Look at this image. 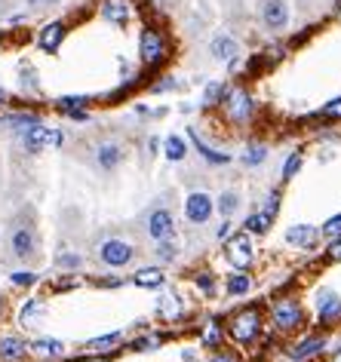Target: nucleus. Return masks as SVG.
I'll list each match as a JSON object with an SVG mask.
<instances>
[{
    "instance_id": "864d4df0",
    "label": "nucleus",
    "mask_w": 341,
    "mask_h": 362,
    "mask_svg": "<svg viewBox=\"0 0 341 362\" xmlns=\"http://www.w3.org/2000/svg\"><path fill=\"white\" fill-rule=\"evenodd\" d=\"M68 120H74V123H89L93 120V114H89V108H80V111H68Z\"/></svg>"
},
{
    "instance_id": "1a4fd4ad",
    "label": "nucleus",
    "mask_w": 341,
    "mask_h": 362,
    "mask_svg": "<svg viewBox=\"0 0 341 362\" xmlns=\"http://www.w3.org/2000/svg\"><path fill=\"white\" fill-rule=\"evenodd\" d=\"M89 163H93L96 172L111 175V172H117V169L126 163V148H123L117 138H104V142H98L96 148H93V157H89Z\"/></svg>"
},
{
    "instance_id": "cd10ccee",
    "label": "nucleus",
    "mask_w": 341,
    "mask_h": 362,
    "mask_svg": "<svg viewBox=\"0 0 341 362\" xmlns=\"http://www.w3.org/2000/svg\"><path fill=\"white\" fill-rule=\"evenodd\" d=\"M225 292L231 298H243V295L252 292V276H249V271H234L225 280Z\"/></svg>"
},
{
    "instance_id": "f257e3e1",
    "label": "nucleus",
    "mask_w": 341,
    "mask_h": 362,
    "mask_svg": "<svg viewBox=\"0 0 341 362\" xmlns=\"http://www.w3.org/2000/svg\"><path fill=\"white\" fill-rule=\"evenodd\" d=\"M6 249L10 255L19 261V264H34L41 258V230H37L34 218L25 221L16 218L10 221V230H6Z\"/></svg>"
},
{
    "instance_id": "a211bd4d",
    "label": "nucleus",
    "mask_w": 341,
    "mask_h": 362,
    "mask_svg": "<svg viewBox=\"0 0 341 362\" xmlns=\"http://www.w3.org/2000/svg\"><path fill=\"white\" fill-rule=\"evenodd\" d=\"M31 357V344L19 335H0V362H25Z\"/></svg>"
},
{
    "instance_id": "9d476101",
    "label": "nucleus",
    "mask_w": 341,
    "mask_h": 362,
    "mask_svg": "<svg viewBox=\"0 0 341 362\" xmlns=\"http://www.w3.org/2000/svg\"><path fill=\"white\" fill-rule=\"evenodd\" d=\"M225 258L234 271H249L255 264V246L246 230H237V234H231L225 240Z\"/></svg>"
},
{
    "instance_id": "0e129e2a",
    "label": "nucleus",
    "mask_w": 341,
    "mask_h": 362,
    "mask_svg": "<svg viewBox=\"0 0 341 362\" xmlns=\"http://www.w3.org/2000/svg\"><path fill=\"white\" fill-rule=\"evenodd\" d=\"M3 41H6V31H3V28H0V43H3Z\"/></svg>"
},
{
    "instance_id": "e433bc0d",
    "label": "nucleus",
    "mask_w": 341,
    "mask_h": 362,
    "mask_svg": "<svg viewBox=\"0 0 341 362\" xmlns=\"http://www.w3.org/2000/svg\"><path fill=\"white\" fill-rule=\"evenodd\" d=\"M163 341H166V335L151 332V335H142V338H135L133 344H129V350H133V353H151V350H157V347H163Z\"/></svg>"
},
{
    "instance_id": "6e6d98bb",
    "label": "nucleus",
    "mask_w": 341,
    "mask_h": 362,
    "mask_svg": "<svg viewBox=\"0 0 341 362\" xmlns=\"http://www.w3.org/2000/svg\"><path fill=\"white\" fill-rule=\"evenodd\" d=\"M12 102V95H10V89L6 87H0V108H6V104Z\"/></svg>"
},
{
    "instance_id": "b1692460",
    "label": "nucleus",
    "mask_w": 341,
    "mask_h": 362,
    "mask_svg": "<svg viewBox=\"0 0 341 362\" xmlns=\"http://www.w3.org/2000/svg\"><path fill=\"white\" fill-rule=\"evenodd\" d=\"M267 157H271V144L267 142H249L237 160L243 163L246 169H258V166H265L267 163Z\"/></svg>"
},
{
    "instance_id": "7ed1b4c3",
    "label": "nucleus",
    "mask_w": 341,
    "mask_h": 362,
    "mask_svg": "<svg viewBox=\"0 0 341 362\" xmlns=\"http://www.w3.org/2000/svg\"><path fill=\"white\" fill-rule=\"evenodd\" d=\"M219 108L225 111V117H228V123H231V126H249V123L255 120V111H258V104H255L252 92H249L243 83H234V87L225 89V98H221Z\"/></svg>"
},
{
    "instance_id": "58836bf2",
    "label": "nucleus",
    "mask_w": 341,
    "mask_h": 362,
    "mask_svg": "<svg viewBox=\"0 0 341 362\" xmlns=\"http://www.w3.org/2000/svg\"><path fill=\"white\" fill-rule=\"evenodd\" d=\"M301 166H305V154H301V150H292V154L286 157L283 169H280V179H283V184H286V181H292L295 175L301 172Z\"/></svg>"
},
{
    "instance_id": "e2e57ef3",
    "label": "nucleus",
    "mask_w": 341,
    "mask_h": 362,
    "mask_svg": "<svg viewBox=\"0 0 341 362\" xmlns=\"http://www.w3.org/2000/svg\"><path fill=\"white\" fill-rule=\"evenodd\" d=\"M3 310H6V298L0 295V317H3Z\"/></svg>"
},
{
    "instance_id": "79ce46f5",
    "label": "nucleus",
    "mask_w": 341,
    "mask_h": 362,
    "mask_svg": "<svg viewBox=\"0 0 341 362\" xmlns=\"http://www.w3.org/2000/svg\"><path fill=\"white\" fill-rule=\"evenodd\" d=\"M280 203H283V190H280V188H271V190H267V196H265V203H261V212L271 215V218L277 221V215H280Z\"/></svg>"
},
{
    "instance_id": "3c124183",
    "label": "nucleus",
    "mask_w": 341,
    "mask_h": 362,
    "mask_svg": "<svg viewBox=\"0 0 341 362\" xmlns=\"http://www.w3.org/2000/svg\"><path fill=\"white\" fill-rule=\"evenodd\" d=\"M206 362H240V357H237V353H231V350H221V347H219V350H215V353H212V357H209Z\"/></svg>"
},
{
    "instance_id": "4be33fe9",
    "label": "nucleus",
    "mask_w": 341,
    "mask_h": 362,
    "mask_svg": "<svg viewBox=\"0 0 341 362\" xmlns=\"http://www.w3.org/2000/svg\"><path fill=\"white\" fill-rule=\"evenodd\" d=\"M34 123H41V114H37V111H6V114H0V129H3V133H12V135L34 126Z\"/></svg>"
},
{
    "instance_id": "473e14b6",
    "label": "nucleus",
    "mask_w": 341,
    "mask_h": 362,
    "mask_svg": "<svg viewBox=\"0 0 341 362\" xmlns=\"http://www.w3.org/2000/svg\"><path fill=\"white\" fill-rule=\"evenodd\" d=\"M43 313H47V301H43V298H28L22 307H19V322H22V326H28V322L41 319Z\"/></svg>"
},
{
    "instance_id": "72a5a7b5",
    "label": "nucleus",
    "mask_w": 341,
    "mask_h": 362,
    "mask_svg": "<svg viewBox=\"0 0 341 362\" xmlns=\"http://www.w3.org/2000/svg\"><path fill=\"white\" fill-rule=\"evenodd\" d=\"M89 104H93L89 95H62V98H56L52 108H56L58 114H68V111H80V108H89Z\"/></svg>"
},
{
    "instance_id": "f3484780",
    "label": "nucleus",
    "mask_w": 341,
    "mask_h": 362,
    "mask_svg": "<svg viewBox=\"0 0 341 362\" xmlns=\"http://www.w3.org/2000/svg\"><path fill=\"white\" fill-rule=\"evenodd\" d=\"M326 347H329V338H326V335H307V338H301L298 344H292L289 350H286V357L292 362H307V359L320 357Z\"/></svg>"
},
{
    "instance_id": "ddd939ff",
    "label": "nucleus",
    "mask_w": 341,
    "mask_h": 362,
    "mask_svg": "<svg viewBox=\"0 0 341 362\" xmlns=\"http://www.w3.org/2000/svg\"><path fill=\"white\" fill-rule=\"evenodd\" d=\"M135 0H98V16L102 22L114 25V28H126L135 16Z\"/></svg>"
},
{
    "instance_id": "423d86ee",
    "label": "nucleus",
    "mask_w": 341,
    "mask_h": 362,
    "mask_svg": "<svg viewBox=\"0 0 341 362\" xmlns=\"http://www.w3.org/2000/svg\"><path fill=\"white\" fill-rule=\"evenodd\" d=\"M16 142L19 148L25 150L28 157H37L43 154L47 148H62L65 144V133L58 126H50V123H34V126L22 129V133H16Z\"/></svg>"
},
{
    "instance_id": "2eb2a0df",
    "label": "nucleus",
    "mask_w": 341,
    "mask_h": 362,
    "mask_svg": "<svg viewBox=\"0 0 341 362\" xmlns=\"http://www.w3.org/2000/svg\"><path fill=\"white\" fill-rule=\"evenodd\" d=\"M314 310H317L320 326H336L341 319V295L332 292V289H320L314 295Z\"/></svg>"
},
{
    "instance_id": "f704fd0d",
    "label": "nucleus",
    "mask_w": 341,
    "mask_h": 362,
    "mask_svg": "<svg viewBox=\"0 0 341 362\" xmlns=\"http://www.w3.org/2000/svg\"><path fill=\"white\" fill-rule=\"evenodd\" d=\"M225 89H228V83H225V80H212V83H206V89H203V108H219L221 98H225Z\"/></svg>"
},
{
    "instance_id": "39448f33",
    "label": "nucleus",
    "mask_w": 341,
    "mask_h": 362,
    "mask_svg": "<svg viewBox=\"0 0 341 362\" xmlns=\"http://www.w3.org/2000/svg\"><path fill=\"white\" fill-rule=\"evenodd\" d=\"M271 326L277 328L280 335H292V332H301L307 326V310L295 295H283L271 304Z\"/></svg>"
},
{
    "instance_id": "8fccbe9b",
    "label": "nucleus",
    "mask_w": 341,
    "mask_h": 362,
    "mask_svg": "<svg viewBox=\"0 0 341 362\" xmlns=\"http://www.w3.org/2000/svg\"><path fill=\"white\" fill-rule=\"evenodd\" d=\"M329 264H338L341 261V236H332L329 240V246H326V255H323Z\"/></svg>"
},
{
    "instance_id": "f8f14e48",
    "label": "nucleus",
    "mask_w": 341,
    "mask_h": 362,
    "mask_svg": "<svg viewBox=\"0 0 341 362\" xmlns=\"http://www.w3.org/2000/svg\"><path fill=\"white\" fill-rule=\"evenodd\" d=\"M258 19H261V28L271 31V34H283L286 28H289V3L286 0H265L258 10Z\"/></svg>"
},
{
    "instance_id": "a19ab883",
    "label": "nucleus",
    "mask_w": 341,
    "mask_h": 362,
    "mask_svg": "<svg viewBox=\"0 0 341 362\" xmlns=\"http://www.w3.org/2000/svg\"><path fill=\"white\" fill-rule=\"evenodd\" d=\"M37 282H41V276H37L34 271H28V267L10 273V286L12 289H31V286H37Z\"/></svg>"
},
{
    "instance_id": "20e7f679",
    "label": "nucleus",
    "mask_w": 341,
    "mask_h": 362,
    "mask_svg": "<svg viewBox=\"0 0 341 362\" xmlns=\"http://www.w3.org/2000/svg\"><path fill=\"white\" fill-rule=\"evenodd\" d=\"M261 332H265V317H261L258 307H243V310L234 313V317L228 319V326H225V335L237 347L255 344V341L261 338Z\"/></svg>"
},
{
    "instance_id": "4468645a",
    "label": "nucleus",
    "mask_w": 341,
    "mask_h": 362,
    "mask_svg": "<svg viewBox=\"0 0 341 362\" xmlns=\"http://www.w3.org/2000/svg\"><path fill=\"white\" fill-rule=\"evenodd\" d=\"M65 37H68V22L65 19H52V22H43L41 31H37V49L47 52V56H56L58 49H62Z\"/></svg>"
},
{
    "instance_id": "052dcab7",
    "label": "nucleus",
    "mask_w": 341,
    "mask_h": 362,
    "mask_svg": "<svg viewBox=\"0 0 341 362\" xmlns=\"http://www.w3.org/2000/svg\"><path fill=\"white\" fill-rule=\"evenodd\" d=\"M182 359H185V362H197V357H194V350H185V353H182Z\"/></svg>"
},
{
    "instance_id": "f03ea898",
    "label": "nucleus",
    "mask_w": 341,
    "mask_h": 362,
    "mask_svg": "<svg viewBox=\"0 0 341 362\" xmlns=\"http://www.w3.org/2000/svg\"><path fill=\"white\" fill-rule=\"evenodd\" d=\"M173 58V41L163 28L157 25H145L139 34V65L145 71H157Z\"/></svg>"
},
{
    "instance_id": "37998d69",
    "label": "nucleus",
    "mask_w": 341,
    "mask_h": 362,
    "mask_svg": "<svg viewBox=\"0 0 341 362\" xmlns=\"http://www.w3.org/2000/svg\"><path fill=\"white\" fill-rule=\"evenodd\" d=\"M182 83H179V77H173V74H163V77H157L154 83H148V92H154V95H163V92H175Z\"/></svg>"
},
{
    "instance_id": "c9c22d12",
    "label": "nucleus",
    "mask_w": 341,
    "mask_h": 362,
    "mask_svg": "<svg viewBox=\"0 0 341 362\" xmlns=\"http://www.w3.org/2000/svg\"><path fill=\"white\" fill-rule=\"evenodd\" d=\"M194 286L200 295H206V298H212L215 292H219V280H215L212 271H197L194 273Z\"/></svg>"
},
{
    "instance_id": "bb28decb",
    "label": "nucleus",
    "mask_w": 341,
    "mask_h": 362,
    "mask_svg": "<svg viewBox=\"0 0 341 362\" xmlns=\"http://www.w3.org/2000/svg\"><path fill=\"white\" fill-rule=\"evenodd\" d=\"M240 206H243L240 190H221V194L215 196V212H219L221 218H234V215L240 212Z\"/></svg>"
},
{
    "instance_id": "6e6552de",
    "label": "nucleus",
    "mask_w": 341,
    "mask_h": 362,
    "mask_svg": "<svg viewBox=\"0 0 341 362\" xmlns=\"http://www.w3.org/2000/svg\"><path fill=\"white\" fill-rule=\"evenodd\" d=\"M142 234H145L151 242L175 240V212L166 203H154V206L142 215Z\"/></svg>"
},
{
    "instance_id": "4c0bfd02",
    "label": "nucleus",
    "mask_w": 341,
    "mask_h": 362,
    "mask_svg": "<svg viewBox=\"0 0 341 362\" xmlns=\"http://www.w3.org/2000/svg\"><path fill=\"white\" fill-rule=\"evenodd\" d=\"M154 258L160 264H173L179 258V242L175 240H163V242H154Z\"/></svg>"
},
{
    "instance_id": "5fc2aeb1",
    "label": "nucleus",
    "mask_w": 341,
    "mask_h": 362,
    "mask_svg": "<svg viewBox=\"0 0 341 362\" xmlns=\"http://www.w3.org/2000/svg\"><path fill=\"white\" fill-rule=\"evenodd\" d=\"M80 362H111V353H89V357H83Z\"/></svg>"
},
{
    "instance_id": "c85d7f7f",
    "label": "nucleus",
    "mask_w": 341,
    "mask_h": 362,
    "mask_svg": "<svg viewBox=\"0 0 341 362\" xmlns=\"http://www.w3.org/2000/svg\"><path fill=\"white\" fill-rule=\"evenodd\" d=\"M120 341H123V332L117 328V332H108V335H102V338H93V341H87V353H111L114 357V347H120Z\"/></svg>"
},
{
    "instance_id": "412c9836",
    "label": "nucleus",
    "mask_w": 341,
    "mask_h": 362,
    "mask_svg": "<svg viewBox=\"0 0 341 362\" xmlns=\"http://www.w3.org/2000/svg\"><path fill=\"white\" fill-rule=\"evenodd\" d=\"M286 242L295 249H301V252H311V249H317L320 242V227L314 225H292L286 230Z\"/></svg>"
},
{
    "instance_id": "6ab92c4d",
    "label": "nucleus",
    "mask_w": 341,
    "mask_h": 362,
    "mask_svg": "<svg viewBox=\"0 0 341 362\" xmlns=\"http://www.w3.org/2000/svg\"><path fill=\"white\" fill-rule=\"evenodd\" d=\"M209 56L215 58V62H234V58H240V41L234 34H215L212 41H209Z\"/></svg>"
},
{
    "instance_id": "a18cd8bd",
    "label": "nucleus",
    "mask_w": 341,
    "mask_h": 362,
    "mask_svg": "<svg viewBox=\"0 0 341 362\" xmlns=\"http://www.w3.org/2000/svg\"><path fill=\"white\" fill-rule=\"evenodd\" d=\"M80 286H83V276H74V273H65L62 280H52L50 282V289H52V292H58V295L71 292V289H80Z\"/></svg>"
},
{
    "instance_id": "4d7b16f0",
    "label": "nucleus",
    "mask_w": 341,
    "mask_h": 362,
    "mask_svg": "<svg viewBox=\"0 0 341 362\" xmlns=\"http://www.w3.org/2000/svg\"><path fill=\"white\" fill-rule=\"evenodd\" d=\"M160 144H163V142H160V138H151V142H148V150H151V157H154V154H157V150H160Z\"/></svg>"
},
{
    "instance_id": "bf43d9fd",
    "label": "nucleus",
    "mask_w": 341,
    "mask_h": 362,
    "mask_svg": "<svg viewBox=\"0 0 341 362\" xmlns=\"http://www.w3.org/2000/svg\"><path fill=\"white\" fill-rule=\"evenodd\" d=\"M25 19H28V12H16V16H12V19H10V22H12V25H22V22H25Z\"/></svg>"
},
{
    "instance_id": "c03bdc74",
    "label": "nucleus",
    "mask_w": 341,
    "mask_h": 362,
    "mask_svg": "<svg viewBox=\"0 0 341 362\" xmlns=\"http://www.w3.org/2000/svg\"><path fill=\"white\" fill-rule=\"evenodd\" d=\"M314 117H317V120H326V123H338L341 120V95L332 98V102H326Z\"/></svg>"
},
{
    "instance_id": "0eeeda50",
    "label": "nucleus",
    "mask_w": 341,
    "mask_h": 362,
    "mask_svg": "<svg viewBox=\"0 0 341 362\" xmlns=\"http://www.w3.org/2000/svg\"><path fill=\"white\" fill-rule=\"evenodd\" d=\"M135 246L123 236H104L96 242V264L108 267V271H123L135 261Z\"/></svg>"
},
{
    "instance_id": "9b49d317",
    "label": "nucleus",
    "mask_w": 341,
    "mask_h": 362,
    "mask_svg": "<svg viewBox=\"0 0 341 362\" xmlns=\"http://www.w3.org/2000/svg\"><path fill=\"white\" fill-rule=\"evenodd\" d=\"M182 209H185L188 225H194V227L209 225L215 215V196L209 194V190H191V194L185 196V203H182Z\"/></svg>"
},
{
    "instance_id": "680f3d73",
    "label": "nucleus",
    "mask_w": 341,
    "mask_h": 362,
    "mask_svg": "<svg viewBox=\"0 0 341 362\" xmlns=\"http://www.w3.org/2000/svg\"><path fill=\"white\" fill-rule=\"evenodd\" d=\"M329 362H341V347H338V350H332V357H329Z\"/></svg>"
},
{
    "instance_id": "7c9ffc66",
    "label": "nucleus",
    "mask_w": 341,
    "mask_h": 362,
    "mask_svg": "<svg viewBox=\"0 0 341 362\" xmlns=\"http://www.w3.org/2000/svg\"><path fill=\"white\" fill-rule=\"evenodd\" d=\"M200 344L206 347V350H219V347L225 344V328H221L215 319H209L200 332Z\"/></svg>"
},
{
    "instance_id": "13d9d810",
    "label": "nucleus",
    "mask_w": 341,
    "mask_h": 362,
    "mask_svg": "<svg viewBox=\"0 0 341 362\" xmlns=\"http://www.w3.org/2000/svg\"><path fill=\"white\" fill-rule=\"evenodd\" d=\"M25 6H31V10H43V6H47V0H25Z\"/></svg>"
},
{
    "instance_id": "09e8293b",
    "label": "nucleus",
    "mask_w": 341,
    "mask_h": 362,
    "mask_svg": "<svg viewBox=\"0 0 341 362\" xmlns=\"http://www.w3.org/2000/svg\"><path fill=\"white\" fill-rule=\"evenodd\" d=\"M320 236H326V240H332V236H341V212L332 215V218H326L323 225H320Z\"/></svg>"
},
{
    "instance_id": "2f4dec72",
    "label": "nucleus",
    "mask_w": 341,
    "mask_h": 362,
    "mask_svg": "<svg viewBox=\"0 0 341 362\" xmlns=\"http://www.w3.org/2000/svg\"><path fill=\"white\" fill-rule=\"evenodd\" d=\"M271 225H274V218L271 215H265L258 209V212H252V215H246V221H243V230L249 236H265L267 230H271Z\"/></svg>"
},
{
    "instance_id": "603ef678",
    "label": "nucleus",
    "mask_w": 341,
    "mask_h": 362,
    "mask_svg": "<svg viewBox=\"0 0 341 362\" xmlns=\"http://www.w3.org/2000/svg\"><path fill=\"white\" fill-rule=\"evenodd\" d=\"M231 234H234V225H231V218H221V225L215 227V240H221V242H225Z\"/></svg>"
},
{
    "instance_id": "a878e982",
    "label": "nucleus",
    "mask_w": 341,
    "mask_h": 362,
    "mask_svg": "<svg viewBox=\"0 0 341 362\" xmlns=\"http://www.w3.org/2000/svg\"><path fill=\"white\" fill-rule=\"evenodd\" d=\"M129 282L135 289H163L166 286V273H163V267H142V271L129 276Z\"/></svg>"
},
{
    "instance_id": "49530a36",
    "label": "nucleus",
    "mask_w": 341,
    "mask_h": 362,
    "mask_svg": "<svg viewBox=\"0 0 341 362\" xmlns=\"http://www.w3.org/2000/svg\"><path fill=\"white\" fill-rule=\"evenodd\" d=\"M93 286L98 289H120V286H133L129 282V276H114V273H104V276H96Z\"/></svg>"
},
{
    "instance_id": "5701e85b",
    "label": "nucleus",
    "mask_w": 341,
    "mask_h": 362,
    "mask_svg": "<svg viewBox=\"0 0 341 362\" xmlns=\"http://www.w3.org/2000/svg\"><path fill=\"white\" fill-rule=\"evenodd\" d=\"M65 353H68V347H65L62 341H56V338L31 341V357H37L43 362H58V359H65Z\"/></svg>"
},
{
    "instance_id": "c756f323",
    "label": "nucleus",
    "mask_w": 341,
    "mask_h": 362,
    "mask_svg": "<svg viewBox=\"0 0 341 362\" xmlns=\"http://www.w3.org/2000/svg\"><path fill=\"white\" fill-rule=\"evenodd\" d=\"M83 252H77V249H62V252L56 255V267L62 273H77L83 267Z\"/></svg>"
},
{
    "instance_id": "dca6fc26",
    "label": "nucleus",
    "mask_w": 341,
    "mask_h": 362,
    "mask_svg": "<svg viewBox=\"0 0 341 362\" xmlns=\"http://www.w3.org/2000/svg\"><path fill=\"white\" fill-rule=\"evenodd\" d=\"M185 135H188V142H191V148L200 154L203 163H209V166H231V163H234V154H228V150H219V148H212V144H206V142H203V135L197 133L194 126H188Z\"/></svg>"
},
{
    "instance_id": "de8ad7c7",
    "label": "nucleus",
    "mask_w": 341,
    "mask_h": 362,
    "mask_svg": "<svg viewBox=\"0 0 341 362\" xmlns=\"http://www.w3.org/2000/svg\"><path fill=\"white\" fill-rule=\"evenodd\" d=\"M286 52H289V46H283V43H274V46H267V49L261 52V62H267V65H277V62H283V58H286Z\"/></svg>"
},
{
    "instance_id": "393cba45",
    "label": "nucleus",
    "mask_w": 341,
    "mask_h": 362,
    "mask_svg": "<svg viewBox=\"0 0 341 362\" xmlns=\"http://www.w3.org/2000/svg\"><path fill=\"white\" fill-rule=\"evenodd\" d=\"M160 150L169 163H182L188 154H191V142H188V135H166L160 144Z\"/></svg>"
},
{
    "instance_id": "aec40b11",
    "label": "nucleus",
    "mask_w": 341,
    "mask_h": 362,
    "mask_svg": "<svg viewBox=\"0 0 341 362\" xmlns=\"http://www.w3.org/2000/svg\"><path fill=\"white\" fill-rule=\"evenodd\" d=\"M185 301H182L179 292H163L160 298H157V317L163 322H179L185 319Z\"/></svg>"
},
{
    "instance_id": "ea45409f",
    "label": "nucleus",
    "mask_w": 341,
    "mask_h": 362,
    "mask_svg": "<svg viewBox=\"0 0 341 362\" xmlns=\"http://www.w3.org/2000/svg\"><path fill=\"white\" fill-rule=\"evenodd\" d=\"M19 77H22V89L25 92H41V80H37V71L31 62L19 65Z\"/></svg>"
}]
</instances>
